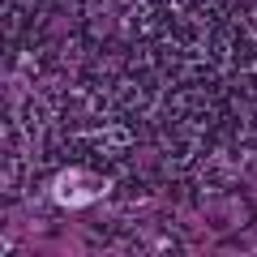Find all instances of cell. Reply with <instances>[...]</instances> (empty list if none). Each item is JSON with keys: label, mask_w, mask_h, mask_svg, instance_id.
<instances>
[{"label": "cell", "mask_w": 257, "mask_h": 257, "mask_svg": "<svg viewBox=\"0 0 257 257\" xmlns=\"http://www.w3.org/2000/svg\"><path fill=\"white\" fill-rule=\"evenodd\" d=\"M99 193H103V180H82L77 172H69V176L56 180V197H60L64 206H82V202H90V197H99Z\"/></svg>", "instance_id": "obj_1"}]
</instances>
